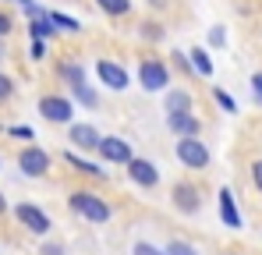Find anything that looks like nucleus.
I'll use <instances>...</instances> for the list:
<instances>
[{"label": "nucleus", "instance_id": "obj_1", "mask_svg": "<svg viewBox=\"0 0 262 255\" xmlns=\"http://www.w3.org/2000/svg\"><path fill=\"white\" fill-rule=\"evenodd\" d=\"M68 209L75 213V216H82L85 223H106V220L114 216L110 202H106L99 192H89V188H78V192L68 195Z\"/></svg>", "mask_w": 262, "mask_h": 255}, {"label": "nucleus", "instance_id": "obj_2", "mask_svg": "<svg viewBox=\"0 0 262 255\" xmlns=\"http://www.w3.org/2000/svg\"><path fill=\"white\" fill-rule=\"evenodd\" d=\"M174 156H177V163L181 167H188V170H206L209 167V145L199 138V135H181L174 142Z\"/></svg>", "mask_w": 262, "mask_h": 255}, {"label": "nucleus", "instance_id": "obj_3", "mask_svg": "<svg viewBox=\"0 0 262 255\" xmlns=\"http://www.w3.org/2000/svg\"><path fill=\"white\" fill-rule=\"evenodd\" d=\"M36 110L50 124H71L75 121V99L68 92H46V96H39Z\"/></svg>", "mask_w": 262, "mask_h": 255}, {"label": "nucleus", "instance_id": "obj_4", "mask_svg": "<svg viewBox=\"0 0 262 255\" xmlns=\"http://www.w3.org/2000/svg\"><path fill=\"white\" fill-rule=\"evenodd\" d=\"M138 85H142L145 92H163V89H170V68H167V60H160V57H142V60H138Z\"/></svg>", "mask_w": 262, "mask_h": 255}, {"label": "nucleus", "instance_id": "obj_5", "mask_svg": "<svg viewBox=\"0 0 262 255\" xmlns=\"http://www.w3.org/2000/svg\"><path fill=\"white\" fill-rule=\"evenodd\" d=\"M96 156H99V163H114V167H124L131 156H135V149H131L128 138H121V135H99Z\"/></svg>", "mask_w": 262, "mask_h": 255}, {"label": "nucleus", "instance_id": "obj_6", "mask_svg": "<svg viewBox=\"0 0 262 255\" xmlns=\"http://www.w3.org/2000/svg\"><path fill=\"white\" fill-rule=\"evenodd\" d=\"M96 78H99V85H106L110 92H124L131 85L128 68L117 64V60H110V57H99V60H96Z\"/></svg>", "mask_w": 262, "mask_h": 255}, {"label": "nucleus", "instance_id": "obj_7", "mask_svg": "<svg viewBox=\"0 0 262 255\" xmlns=\"http://www.w3.org/2000/svg\"><path fill=\"white\" fill-rule=\"evenodd\" d=\"M14 220H18L29 234H36V238H46V234H50V227H53V223H50V216H46L36 202H18V206H14Z\"/></svg>", "mask_w": 262, "mask_h": 255}, {"label": "nucleus", "instance_id": "obj_8", "mask_svg": "<svg viewBox=\"0 0 262 255\" xmlns=\"http://www.w3.org/2000/svg\"><path fill=\"white\" fill-rule=\"evenodd\" d=\"M18 170H21L25 177H46V174H50V153H46L43 145L29 142V145L18 153Z\"/></svg>", "mask_w": 262, "mask_h": 255}, {"label": "nucleus", "instance_id": "obj_9", "mask_svg": "<svg viewBox=\"0 0 262 255\" xmlns=\"http://www.w3.org/2000/svg\"><path fill=\"white\" fill-rule=\"evenodd\" d=\"M170 199H174V209L181 213V216H195V213L202 209V192H199V184H191V181H177Z\"/></svg>", "mask_w": 262, "mask_h": 255}, {"label": "nucleus", "instance_id": "obj_10", "mask_svg": "<svg viewBox=\"0 0 262 255\" xmlns=\"http://www.w3.org/2000/svg\"><path fill=\"white\" fill-rule=\"evenodd\" d=\"M124 170H128V181H131V184H138V188H156V184H160V170H156L152 160L131 156L128 163H124Z\"/></svg>", "mask_w": 262, "mask_h": 255}, {"label": "nucleus", "instance_id": "obj_11", "mask_svg": "<svg viewBox=\"0 0 262 255\" xmlns=\"http://www.w3.org/2000/svg\"><path fill=\"white\" fill-rule=\"evenodd\" d=\"M68 142H71L75 149H82V153H96V145H99V131H96V124L71 121V124H68Z\"/></svg>", "mask_w": 262, "mask_h": 255}, {"label": "nucleus", "instance_id": "obj_12", "mask_svg": "<svg viewBox=\"0 0 262 255\" xmlns=\"http://www.w3.org/2000/svg\"><path fill=\"white\" fill-rule=\"evenodd\" d=\"M167 131L170 135H202V121H199V114H191V110H170L167 114Z\"/></svg>", "mask_w": 262, "mask_h": 255}, {"label": "nucleus", "instance_id": "obj_13", "mask_svg": "<svg viewBox=\"0 0 262 255\" xmlns=\"http://www.w3.org/2000/svg\"><path fill=\"white\" fill-rule=\"evenodd\" d=\"M216 202H220V220H223V227H230V230H241V227H245V220H241V209H237V199H234V192H230V188H220Z\"/></svg>", "mask_w": 262, "mask_h": 255}, {"label": "nucleus", "instance_id": "obj_14", "mask_svg": "<svg viewBox=\"0 0 262 255\" xmlns=\"http://www.w3.org/2000/svg\"><path fill=\"white\" fill-rule=\"evenodd\" d=\"M64 160L75 167V174H82V177H92V181H106V170H103V163H96V160H89V156H78L75 149H71V153H64Z\"/></svg>", "mask_w": 262, "mask_h": 255}, {"label": "nucleus", "instance_id": "obj_15", "mask_svg": "<svg viewBox=\"0 0 262 255\" xmlns=\"http://www.w3.org/2000/svg\"><path fill=\"white\" fill-rule=\"evenodd\" d=\"M68 96L75 99V107H89V110L99 107V92L89 85V78H85V82H78V85H68Z\"/></svg>", "mask_w": 262, "mask_h": 255}, {"label": "nucleus", "instance_id": "obj_16", "mask_svg": "<svg viewBox=\"0 0 262 255\" xmlns=\"http://www.w3.org/2000/svg\"><path fill=\"white\" fill-rule=\"evenodd\" d=\"M188 60H191V71L199 75V78H213V57H209V50H202V46H195V50H188Z\"/></svg>", "mask_w": 262, "mask_h": 255}, {"label": "nucleus", "instance_id": "obj_17", "mask_svg": "<svg viewBox=\"0 0 262 255\" xmlns=\"http://www.w3.org/2000/svg\"><path fill=\"white\" fill-rule=\"evenodd\" d=\"M53 36H60V32L53 29L50 14H36V18H29V39H53Z\"/></svg>", "mask_w": 262, "mask_h": 255}, {"label": "nucleus", "instance_id": "obj_18", "mask_svg": "<svg viewBox=\"0 0 262 255\" xmlns=\"http://www.w3.org/2000/svg\"><path fill=\"white\" fill-rule=\"evenodd\" d=\"M57 78L64 85H78V82H85V68L78 60H60L57 64Z\"/></svg>", "mask_w": 262, "mask_h": 255}, {"label": "nucleus", "instance_id": "obj_19", "mask_svg": "<svg viewBox=\"0 0 262 255\" xmlns=\"http://www.w3.org/2000/svg\"><path fill=\"white\" fill-rule=\"evenodd\" d=\"M163 107H167V114L170 110H191V92H184V89H163Z\"/></svg>", "mask_w": 262, "mask_h": 255}, {"label": "nucleus", "instance_id": "obj_20", "mask_svg": "<svg viewBox=\"0 0 262 255\" xmlns=\"http://www.w3.org/2000/svg\"><path fill=\"white\" fill-rule=\"evenodd\" d=\"M46 14H50V22H53V29H57V32H68V36L82 32V22H78V18H71V14H60V11H46Z\"/></svg>", "mask_w": 262, "mask_h": 255}, {"label": "nucleus", "instance_id": "obj_21", "mask_svg": "<svg viewBox=\"0 0 262 255\" xmlns=\"http://www.w3.org/2000/svg\"><path fill=\"white\" fill-rule=\"evenodd\" d=\"M103 14H110V18H124L131 14V0H92Z\"/></svg>", "mask_w": 262, "mask_h": 255}, {"label": "nucleus", "instance_id": "obj_22", "mask_svg": "<svg viewBox=\"0 0 262 255\" xmlns=\"http://www.w3.org/2000/svg\"><path fill=\"white\" fill-rule=\"evenodd\" d=\"M163 252H167V255H199V248H195L191 241H184V238H170Z\"/></svg>", "mask_w": 262, "mask_h": 255}, {"label": "nucleus", "instance_id": "obj_23", "mask_svg": "<svg viewBox=\"0 0 262 255\" xmlns=\"http://www.w3.org/2000/svg\"><path fill=\"white\" fill-rule=\"evenodd\" d=\"M138 36L145 42H160L163 39V25H160V22H142V25H138Z\"/></svg>", "mask_w": 262, "mask_h": 255}, {"label": "nucleus", "instance_id": "obj_24", "mask_svg": "<svg viewBox=\"0 0 262 255\" xmlns=\"http://www.w3.org/2000/svg\"><path fill=\"white\" fill-rule=\"evenodd\" d=\"M213 99H216L220 107L227 110V114H237V99L230 96V92H223V89H213Z\"/></svg>", "mask_w": 262, "mask_h": 255}, {"label": "nucleus", "instance_id": "obj_25", "mask_svg": "<svg viewBox=\"0 0 262 255\" xmlns=\"http://www.w3.org/2000/svg\"><path fill=\"white\" fill-rule=\"evenodd\" d=\"M4 135H11V138H25V142H36V131L25 124H7L4 128Z\"/></svg>", "mask_w": 262, "mask_h": 255}, {"label": "nucleus", "instance_id": "obj_26", "mask_svg": "<svg viewBox=\"0 0 262 255\" xmlns=\"http://www.w3.org/2000/svg\"><path fill=\"white\" fill-rule=\"evenodd\" d=\"M11 96H14V78L7 71H0V103H7Z\"/></svg>", "mask_w": 262, "mask_h": 255}, {"label": "nucleus", "instance_id": "obj_27", "mask_svg": "<svg viewBox=\"0 0 262 255\" xmlns=\"http://www.w3.org/2000/svg\"><path fill=\"white\" fill-rule=\"evenodd\" d=\"M46 57V39H29V60H43Z\"/></svg>", "mask_w": 262, "mask_h": 255}, {"label": "nucleus", "instance_id": "obj_28", "mask_svg": "<svg viewBox=\"0 0 262 255\" xmlns=\"http://www.w3.org/2000/svg\"><path fill=\"white\" fill-rule=\"evenodd\" d=\"M131 255H167V252H163V248H156V245H149V241H135Z\"/></svg>", "mask_w": 262, "mask_h": 255}, {"label": "nucleus", "instance_id": "obj_29", "mask_svg": "<svg viewBox=\"0 0 262 255\" xmlns=\"http://www.w3.org/2000/svg\"><path fill=\"white\" fill-rule=\"evenodd\" d=\"M14 4H18V7H21L29 18H36V14H46V7H39L36 0H14Z\"/></svg>", "mask_w": 262, "mask_h": 255}, {"label": "nucleus", "instance_id": "obj_30", "mask_svg": "<svg viewBox=\"0 0 262 255\" xmlns=\"http://www.w3.org/2000/svg\"><path fill=\"white\" fill-rule=\"evenodd\" d=\"M209 46H227V32H223V25H213V29H209Z\"/></svg>", "mask_w": 262, "mask_h": 255}, {"label": "nucleus", "instance_id": "obj_31", "mask_svg": "<svg viewBox=\"0 0 262 255\" xmlns=\"http://www.w3.org/2000/svg\"><path fill=\"white\" fill-rule=\"evenodd\" d=\"M174 64L181 68V71H184V75H195V71H191V60H188V53H181V50H174Z\"/></svg>", "mask_w": 262, "mask_h": 255}, {"label": "nucleus", "instance_id": "obj_32", "mask_svg": "<svg viewBox=\"0 0 262 255\" xmlns=\"http://www.w3.org/2000/svg\"><path fill=\"white\" fill-rule=\"evenodd\" d=\"M39 255H68V252H64V245H60V241H46L43 248H39Z\"/></svg>", "mask_w": 262, "mask_h": 255}, {"label": "nucleus", "instance_id": "obj_33", "mask_svg": "<svg viewBox=\"0 0 262 255\" xmlns=\"http://www.w3.org/2000/svg\"><path fill=\"white\" fill-rule=\"evenodd\" d=\"M252 184H255V192L262 195V160H255V163H252Z\"/></svg>", "mask_w": 262, "mask_h": 255}, {"label": "nucleus", "instance_id": "obj_34", "mask_svg": "<svg viewBox=\"0 0 262 255\" xmlns=\"http://www.w3.org/2000/svg\"><path fill=\"white\" fill-rule=\"evenodd\" d=\"M11 29H14L11 14H4V11H0V39H7V36H11Z\"/></svg>", "mask_w": 262, "mask_h": 255}, {"label": "nucleus", "instance_id": "obj_35", "mask_svg": "<svg viewBox=\"0 0 262 255\" xmlns=\"http://www.w3.org/2000/svg\"><path fill=\"white\" fill-rule=\"evenodd\" d=\"M252 96H255V103H262V71L252 75Z\"/></svg>", "mask_w": 262, "mask_h": 255}, {"label": "nucleus", "instance_id": "obj_36", "mask_svg": "<svg viewBox=\"0 0 262 255\" xmlns=\"http://www.w3.org/2000/svg\"><path fill=\"white\" fill-rule=\"evenodd\" d=\"M4 213H7V195L0 192V216H4Z\"/></svg>", "mask_w": 262, "mask_h": 255}, {"label": "nucleus", "instance_id": "obj_37", "mask_svg": "<svg viewBox=\"0 0 262 255\" xmlns=\"http://www.w3.org/2000/svg\"><path fill=\"white\" fill-rule=\"evenodd\" d=\"M149 4H152V7H167V0H149Z\"/></svg>", "mask_w": 262, "mask_h": 255}, {"label": "nucleus", "instance_id": "obj_38", "mask_svg": "<svg viewBox=\"0 0 262 255\" xmlns=\"http://www.w3.org/2000/svg\"><path fill=\"white\" fill-rule=\"evenodd\" d=\"M4 57H7V46H4V39H0V60H4Z\"/></svg>", "mask_w": 262, "mask_h": 255}, {"label": "nucleus", "instance_id": "obj_39", "mask_svg": "<svg viewBox=\"0 0 262 255\" xmlns=\"http://www.w3.org/2000/svg\"><path fill=\"white\" fill-rule=\"evenodd\" d=\"M0 170H4V160H0Z\"/></svg>", "mask_w": 262, "mask_h": 255}]
</instances>
